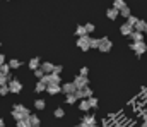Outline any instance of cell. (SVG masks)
I'll list each match as a JSON object with an SVG mask.
<instances>
[{"instance_id": "1", "label": "cell", "mask_w": 147, "mask_h": 127, "mask_svg": "<svg viewBox=\"0 0 147 127\" xmlns=\"http://www.w3.org/2000/svg\"><path fill=\"white\" fill-rule=\"evenodd\" d=\"M31 115V112H29V108H26V107H22V105H14V108H12V119L17 122V120H21V119H28Z\"/></svg>"}, {"instance_id": "2", "label": "cell", "mask_w": 147, "mask_h": 127, "mask_svg": "<svg viewBox=\"0 0 147 127\" xmlns=\"http://www.w3.org/2000/svg\"><path fill=\"white\" fill-rule=\"evenodd\" d=\"M130 50H134L135 55L140 57V55H144V53L147 52V45L144 41H134L132 45H130Z\"/></svg>"}, {"instance_id": "3", "label": "cell", "mask_w": 147, "mask_h": 127, "mask_svg": "<svg viewBox=\"0 0 147 127\" xmlns=\"http://www.w3.org/2000/svg\"><path fill=\"white\" fill-rule=\"evenodd\" d=\"M89 40H91V36L89 35H86V36H79V40H77V48L79 50H82V52H87V50H91V45H89Z\"/></svg>"}, {"instance_id": "4", "label": "cell", "mask_w": 147, "mask_h": 127, "mask_svg": "<svg viewBox=\"0 0 147 127\" xmlns=\"http://www.w3.org/2000/svg\"><path fill=\"white\" fill-rule=\"evenodd\" d=\"M111 48H113L111 40H110V38H106V36H103V38L99 40V46H98V50H99V52H103V53H108Z\"/></svg>"}, {"instance_id": "5", "label": "cell", "mask_w": 147, "mask_h": 127, "mask_svg": "<svg viewBox=\"0 0 147 127\" xmlns=\"http://www.w3.org/2000/svg\"><path fill=\"white\" fill-rule=\"evenodd\" d=\"M7 84H9V89H10V93H16V94H19V93L22 91V84H21L17 79H14V77H10Z\"/></svg>"}, {"instance_id": "6", "label": "cell", "mask_w": 147, "mask_h": 127, "mask_svg": "<svg viewBox=\"0 0 147 127\" xmlns=\"http://www.w3.org/2000/svg\"><path fill=\"white\" fill-rule=\"evenodd\" d=\"M74 84L77 86V89H82V88H86V86H89V79H87V76H77L75 79H74Z\"/></svg>"}, {"instance_id": "7", "label": "cell", "mask_w": 147, "mask_h": 127, "mask_svg": "<svg viewBox=\"0 0 147 127\" xmlns=\"http://www.w3.org/2000/svg\"><path fill=\"white\" fill-rule=\"evenodd\" d=\"M80 126L82 127H96V117H94V115H86V117H82Z\"/></svg>"}, {"instance_id": "8", "label": "cell", "mask_w": 147, "mask_h": 127, "mask_svg": "<svg viewBox=\"0 0 147 127\" xmlns=\"http://www.w3.org/2000/svg\"><path fill=\"white\" fill-rule=\"evenodd\" d=\"M77 91V86L74 84V83H65V84H62V93L67 96V94H72Z\"/></svg>"}, {"instance_id": "9", "label": "cell", "mask_w": 147, "mask_h": 127, "mask_svg": "<svg viewBox=\"0 0 147 127\" xmlns=\"http://www.w3.org/2000/svg\"><path fill=\"white\" fill-rule=\"evenodd\" d=\"M132 31H134V26H130L128 22H123V24L120 26V33H121L123 36H130Z\"/></svg>"}, {"instance_id": "10", "label": "cell", "mask_w": 147, "mask_h": 127, "mask_svg": "<svg viewBox=\"0 0 147 127\" xmlns=\"http://www.w3.org/2000/svg\"><path fill=\"white\" fill-rule=\"evenodd\" d=\"M46 93L48 94H58V93H62V86L60 84H48L46 86Z\"/></svg>"}, {"instance_id": "11", "label": "cell", "mask_w": 147, "mask_h": 127, "mask_svg": "<svg viewBox=\"0 0 147 127\" xmlns=\"http://www.w3.org/2000/svg\"><path fill=\"white\" fill-rule=\"evenodd\" d=\"M118 16H120V10H118V9H115V7H111V9L106 10V17H108L110 21H115Z\"/></svg>"}, {"instance_id": "12", "label": "cell", "mask_w": 147, "mask_h": 127, "mask_svg": "<svg viewBox=\"0 0 147 127\" xmlns=\"http://www.w3.org/2000/svg\"><path fill=\"white\" fill-rule=\"evenodd\" d=\"M128 38H132V41H144V33L142 31H132V35L128 36Z\"/></svg>"}, {"instance_id": "13", "label": "cell", "mask_w": 147, "mask_h": 127, "mask_svg": "<svg viewBox=\"0 0 147 127\" xmlns=\"http://www.w3.org/2000/svg\"><path fill=\"white\" fill-rule=\"evenodd\" d=\"M39 67H41V71H43L45 74H50V72H53V67H55V65H53V64H50V62H43Z\"/></svg>"}, {"instance_id": "14", "label": "cell", "mask_w": 147, "mask_h": 127, "mask_svg": "<svg viewBox=\"0 0 147 127\" xmlns=\"http://www.w3.org/2000/svg\"><path fill=\"white\" fill-rule=\"evenodd\" d=\"M28 120H29L31 127H39V126H41V120H39V117H38V115H29V117H28Z\"/></svg>"}, {"instance_id": "15", "label": "cell", "mask_w": 147, "mask_h": 127, "mask_svg": "<svg viewBox=\"0 0 147 127\" xmlns=\"http://www.w3.org/2000/svg\"><path fill=\"white\" fill-rule=\"evenodd\" d=\"M39 65H41V60H39L38 57H33V58L29 60V69H31V71H34V69H39Z\"/></svg>"}, {"instance_id": "16", "label": "cell", "mask_w": 147, "mask_h": 127, "mask_svg": "<svg viewBox=\"0 0 147 127\" xmlns=\"http://www.w3.org/2000/svg\"><path fill=\"white\" fill-rule=\"evenodd\" d=\"M79 108H80L82 112H89V110H91V105H89V101H87V98H84V100H80V103H79Z\"/></svg>"}, {"instance_id": "17", "label": "cell", "mask_w": 147, "mask_h": 127, "mask_svg": "<svg viewBox=\"0 0 147 127\" xmlns=\"http://www.w3.org/2000/svg\"><path fill=\"white\" fill-rule=\"evenodd\" d=\"M50 84H60V74H55V72H50Z\"/></svg>"}, {"instance_id": "18", "label": "cell", "mask_w": 147, "mask_h": 127, "mask_svg": "<svg viewBox=\"0 0 147 127\" xmlns=\"http://www.w3.org/2000/svg\"><path fill=\"white\" fill-rule=\"evenodd\" d=\"M86 35H89V33L86 31V28H84V26H77V29H75V36H86Z\"/></svg>"}, {"instance_id": "19", "label": "cell", "mask_w": 147, "mask_h": 127, "mask_svg": "<svg viewBox=\"0 0 147 127\" xmlns=\"http://www.w3.org/2000/svg\"><path fill=\"white\" fill-rule=\"evenodd\" d=\"M146 24H147V22H144V21H140V19H139V21H137V24L134 26V29H135V31H142V33H144Z\"/></svg>"}, {"instance_id": "20", "label": "cell", "mask_w": 147, "mask_h": 127, "mask_svg": "<svg viewBox=\"0 0 147 127\" xmlns=\"http://www.w3.org/2000/svg\"><path fill=\"white\" fill-rule=\"evenodd\" d=\"M34 91H36V93H43V91H46V84H43L41 81H38L36 86H34Z\"/></svg>"}, {"instance_id": "21", "label": "cell", "mask_w": 147, "mask_h": 127, "mask_svg": "<svg viewBox=\"0 0 147 127\" xmlns=\"http://www.w3.org/2000/svg\"><path fill=\"white\" fill-rule=\"evenodd\" d=\"M125 5H127V3H125V0H113V7H115V9H118V10H120V9H123Z\"/></svg>"}, {"instance_id": "22", "label": "cell", "mask_w": 147, "mask_h": 127, "mask_svg": "<svg viewBox=\"0 0 147 127\" xmlns=\"http://www.w3.org/2000/svg\"><path fill=\"white\" fill-rule=\"evenodd\" d=\"M16 127H31V124H29V120H28V119H21V120H17Z\"/></svg>"}, {"instance_id": "23", "label": "cell", "mask_w": 147, "mask_h": 127, "mask_svg": "<svg viewBox=\"0 0 147 127\" xmlns=\"http://www.w3.org/2000/svg\"><path fill=\"white\" fill-rule=\"evenodd\" d=\"M79 100H77V96H75V93H72V94H67V103L69 105H74V103H77Z\"/></svg>"}, {"instance_id": "24", "label": "cell", "mask_w": 147, "mask_h": 127, "mask_svg": "<svg viewBox=\"0 0 147 127\" xmlns=\"http://www.w3.org/2000/svg\"><path fill=\"white\" fill-rule=\"evenodd\" d=\"M9 79H10V76H7V74H3V72H0V86L7 84V83H9Z\"/></svg>"}, {"instance_id": "25", "label": "cell", "mask_w": 147, "mask_h": 127, "mask_svg": "<svg viewBox=\"0 0 147 127\" xmlns=\"http://www.w3.org/2000/svg\"><path fill=\"white\" fill-rule=\"evenodd\" d=\"M45 107H46L45 100H36V101H34V108H38V110H43Z\"/></svg>"}, {"instance_id": "26", "label": "cell", "mask_w": 147, "mask_h": 127, "mask_svg": "<svg viewBox=\"0 0 147 127\" xmlns=\"http://www.w3.org/2000/svg\"><path fill=\"white\" fill-rule=\"evenodd\" d=\"M130 14H132V12H130V9H128V7H127V5H125V7H123V9H120V16H123V17H125V19H127V17H128V16H130Z\"/></svg>"}, {"instance_id": "27", "label": "cell", "mask_w": 147, "mask_h": 127, "mask_svg": "<svg viewBox=\"0 0 147 127\" xmlns=\"http://www.w3.org/2000/svg\"><path fill=\"white\" fill-rule=\"evenodd\" d=\"M137 21H139V17H135V16H132V14L127 17V22H128L130 26H135V24H137Z\"/></svg>"}, {"instance_id": "28", "label": "cell", "mask_w": 147, "mask_h": 127, "mask_svg": "<svg viewBox=\"0 0 147 127\" xmlns=\"http://www.w3.org/2000/svg\"><path fill=\"white\" fill-rule=\"evenodd\" d=\"M9 65H10V69H19V67H21V62H19L17 58H12V60L9 62Z\"/></svg>"}, {"instance_id": "29", "label": "cell", "mask_w": 147, "mask_h": 127, "mask_svg": "<svg viewBox=\"0 0 147 127\" xmlns=\"http://www.w3.org/2000/svg\"><path fill=\"white\" fill-rule=\"evenodd\" d=\"M0 72H3V74L9 76V72H10V65H9V64H2V65H0Z\"/></svg>"}, {"instance_id": "30", "label": "cell", "mask_w": 147, "mask_h": 127, "mask_svg": "<svg viewBox=\"0 0 147 127\" xmlns=\"http://www.w3.org/2000/svg\"><path fill=\"white\" fill-rule=\"evenodd\" d=\"M9 93H10V89H9V84L0 86V94H2V96H5V94H9Z\"/></svg>"}, {"instance_id": "31", "label": "cell", "mask_w": 147, "mask_h": 127, "mask_svg": "<svg viewBox=\"0 0 147 127\" xmlns=\"http://www.w3.org/2000/svg\"><path fill=\"white\" fill-rule=\"evenodd\" d=\"M84 28H86V31H87L89 35H91V33H92V31L96 29V26H94L92 22H87V24H84Z\"/></svg>"}, {"instance_id": "32", "label": "cell", "mask_w": 147, "mask_h": 127, "mask_svg": "<svg viewBox=\"0 0 147 127\" xmlns=\"http://www.w3.org/2000/svg\"><path fill=\"white\" fill-rule=\"evenodd\" d=\"M87 101H89V105H91V108H98V100H96L94 96H91V98H87Z\"/></svg>"}, {"instance_id": "33", "label": "cell", "mask_w": 147, "mask_h": 127, "mask_svg": "<svg viewBox=\"0 0 147 127\" xmlns=\"http://www.w3.org/2000/svg\"><path fill=\"white\" fill-rule=\"evenodd\" d=\"M89 45H91V48H98L99 46V40L98 38H91L89 40Z\"/></svg>"}, {"instance_id": "34", "label": "cell", "mask_w": 147, "mask_h": 127, "mask_svg": "<svg viewBox=\"0 0 147 127\" xmlns=\"http://www.w3.org/2000/svg\"><path fill=\"white\" fill-rule=\"evenodd\" d=\"M84 96H86V98H91V96H92V89H91L89 86L84 88Z\"/></svg>"}, {"instance_id": "35", "label": "cell", "mask_w": 147, "mask_h": 127, "mask_svg": "<svg viewBox=\"0 0 147 127\" xmlns=\"http://www.w3.org/2000/svg\"><path fill=\"white\" fill-rule=\"evenodd\" d=\"M75 96H77V100H84V98H86V96H84V88H82V89H77V91H75Z\"/></svg>"}, {"instance_id": "36", "label": "cell", "mask_w": 147, "mask_h": 127, "mask_svg": "<svg viewBox=\"0 0 147 127\" xmlns=\"http://www.w3.org/2000/svg\"><path fill=\"white\" fill-rule=\"evenodd\" d=\"M43 76H45V72L41 71V67H39V69H34V77H38V79H41Z\"/></svg>"}, {"instance_id": "37", "label": "cell", "mask_w": 147, "mask_h": 127, "mask_svg": "<svg viewBox=\"0 0 147 127\" xmlns=\"http://www.w3.org/2000/svg\"><path fill=\"white\" fill-rule=\"evenodd\" d=\"M63 115H65V112H63L62 108H57V110H55V117H57V119H62Z\"/></svg>"}, {"instance_id": "38", "label": "cell", "mask_w": 147, "mask_h": 127, "mask_svg": "<svg viewBox=\"0 0 147 127\" xmlns=\"http://www.w3.org/2000/svg\"><path fill=\"white\" fill-rule=\"evenodd\" d=\"M39 81H41V83H43V84H50V76H48V74H45V76H43V77H41V79H39Z\"/></svg>"}, {"instance_id": "39", "label": "cell", "mask_w": 147, "mask_h": 127, "mask_svg": "<svg viewBox=\"0 0 147 127\" xmlns=\"http://www.w3.org/2000/svg\"><path fill=\"white\" fill-rule=\"evenodd\" d=\"M62 71H63L62 65H55V67H53V72H55V74H62Z\"/></svg>"}, {"instance_id": "40", "label": "cell", "mask_w": 147, "mask_h": 127, "mask_svg": "<svg viewBox=\"0 0 147 127\" xmlns=\"http://www.w3.org/2000/svg\"><path fill=\"white\" fill-rule=\"evenodd\" d=\"M80 76H89V69L87 67H80Z\"/></svg>"}, {"instance_id": "41", "label": "cell", "mask_w": 147, "mask_h": 127, "mask_svg": "<svg viewBox=\"0 0 147 127\" xmlns=\"http://www.w3.org/2000/svg\"><path fill=\"white\" fill-rule=\"evenodd\" d=\"M2 64H5V57H3V55L0 53V65H2Z\"/></svg>"}, {"instance_id": "42", "label": "cell", "mask_w": 147, "mask_h": 127, "mask_svg": "<svg viewBox=\"0 0 147 127\" xmlns=\"http://www.w3.org/2000/svg\"><path fill=\"white\" fill-rule=\"evenodd\" d=\"M142 119H144V122H147V112L146 113H142Z\"/></svg>"}, {"instance_id": "43", "label": "cell", "mask_w": 147, "mask_h": 127, "mask_svg": "<svg viewBox=\"0 0 147 127\" xmlns=\"http://www.w3.org/2000/svg\"><path fill=\"white\" fill-rule=\"evenodd\" d=\"M2 126H5V122H3V119H0V127Z\"/></svg>"}, {"instance_id": "44", "label": "cell", "mask_w": 147, "mask_h": 127, "mask_svg": "<svg viewBox=\"0 0 147 127\" xmlns=\"http://www.w3.org/2000/svg\"><path fill=\"white\" fill-rule=\"evenodd\" d=\"M144 33H146V35H147V24H146V28H144Z\"/></svg>"}, {"instance_id": "45", "label": "cell", "mask_w": 147, "mask_h": 127, "mask_svg": "<svg viewBox=\"0 0 147 127\" xmlns=\"http://www.w3.org/2000/svg\"><path fill=\"white\" fill-rule=\"evenodd\" d=\"M142 127H147V122H144V124H142Z\"/></svg>"}, {"instance_id": "46", "label": "cell", "mask_w": 147, "mask_h": 127, "mask_svg": "<svg viewBox=\"0 0 147 127\" xmlns=\"http://www.w3.org/2000/svg\"><path fill=\"white\" fill-rule=\"evenodd\" d=\"M96 127H106V126H96Z\"/></svg>"}, {"instance_id": "47", "label": "cell", "mask_w": 147, "mask_h": 127, "mask_svg": "<svg viewBox=\"0 0 147 127\" xmlns=\"http://www.w3.org/2000/svg\"><path fill=\"white\" fill-rule=\"evenodd\" d=\"M75 127H82V126H75Z\"/></svg>"}, {"instance_id": "48", "label": "cell", "mask_w": 147, "mask_h": 127, "mask_svg": "<svg viewBox=\"0 0 147 127\" xmlns=\"http://www.w3.org/2000/svg\"><path fill=\"white\" fill-rule=\"evenodd\" d=\"M146 105H147V100H146Z\"/></svg>"}, {"instance_id": "49", "label": "cell", "mask_w": 147, "mask_h": 127, "mask_svg": "<svg viewBox=\"0 0 147 127\" xmlns=\"http://www.w3.org/2000/svg\"><path fill=\"white\" fill-rule=\"evenodd\" d=\"M0 46H2V43H0Z\"/></svg>"}, {"instance_id": "50", "label": "cell", "mask_w": 147, "mask_h": 127, "mask_svg": "<svg viewBox=\"0 0 147 127\" xmlns=\"http://www.w3.org/2000/svg\"><path fill=\"white\" fill-rule=\"evenodd\" d=\"M2 127H5V126H2Z\"/></svg>"}]
</instances>
